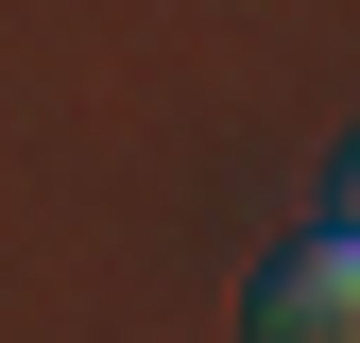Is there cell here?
Returning <instances> with one entry per match:
<instances>
[{
  "label": "cell",
  "instance_id": "obj_1",
  "mask_svg": "<svg viewBox=\"0 0 360 343\" xmlns=\"http://www.w3.org/2000/svg\"><path fill=\"white\" fill-rule=\"evenodd\" d=\"M257 326L275 343H360V224H326L309 257H275V275H257Z\"/></svg>",
  "mask_w": 360,
  "mask_h": 343
},
{
  "label": "cell",
  "instance_id": "obj_2",
  "mask_svg": "<svg viewBox=\"0 0 360 343\" xmlns=\"http://www.w3.org/2000/svg\"><path fill=\"white\" fill-rule=\"evenodd\" d=\"M343 224H360V172H343Z\"/></svg>",
  "mask_w": 360,
  "mask_h": 343
}]
</instances>
